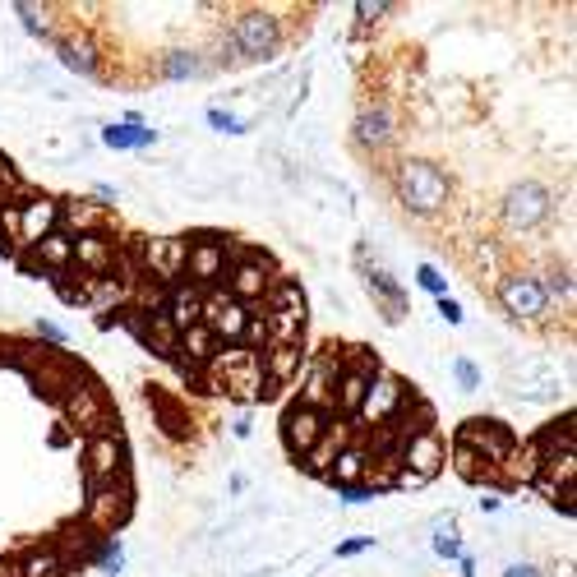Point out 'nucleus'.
<instances>
[{
	"mask_svg": "<svg viewBox=\"0 0 577 577\" xmlns=\"http://www.w3.org/2000/svg\"><path fill=\"white\" fill-rule=\"evenodd\" d=\"M393 190L397 199L411 208V213H439V208H448V194H453V185H448V176L434 162H421V157H407V162H397L393 171Z\"/></svg>",
	"mask_w": 577,
	"mask_h": 577,
	"instance_id": "f257e3e1",
	"label": "nucleus"
},
{
	"mask_svg": "<svg viewBox=\"0 0 577 577\" xmlns=\"http://www.w3.org/2000/svg\"><path fill=\"white\" fill-rule=\"evenodd\" d=\"M504 393L517 402H536V407H550L564 397V379L545 356H522V361H508L504 374Z\"/></svg>",
	"mask_w": 577,
	"mask_h": 577,
	"instance_id": "f03ea898",
	"label": "nucleus"
},
{
	"mask_svg": "<svg viewBox=\"0 0 577 577\" xmlns=\"http://www.w3.org/2000/svg\"><path fill=\"white\" fill-rule=\"evenodd\" d=\"M227 42H231V51H236V61H250V65H259V61H273L277 51H282V28H277V19L273 14H264V10H245L236 24L227 28Z\"/></svg>",
	"mask_w": 577,
	"mask_h": 577,
	"instance_id": "7ed1b4c3",
	"label": "nucleus"
},
{
	"mask_svg": "<svg viewBox=\"0 0 577 577\" xmlns=\"http://www.w3.org/2000/svg\"><path fill=\"white\" fill-rule=\"evenodd\" d=\"M494 301L504 305L508 319H517V324H536V319H545L550 314V301H545L541 291V277L536 273H504L499 282H494Z\"/></svg>",
	"mask_w": 577,
	"mask_h": 577,
	"instance_id": "20e7f679",
	"label": "nucleus"
},
{
	"mask_svg": "<svg viewBox=\"0 0 577 577\" xmlns=\"http://www.w3.org/2000/svg\"><path fill=\"white\" fill-rule=\"evenodd\" d=\"M130 508H134V490H130V471H125V476H116V481L93 485V490H88L84 527H93V531H116L125 517H130Z\"/></svg>",
	"mask_w": 577,
	"mask_h": 577,
	"instance_id": "39448f33",
	"label": "nucleus"
},
{
	"mask_svg": "<svg viewBox=\"0 0 577 577\" xmlns=\"http://www.w3.org/2000/svg\"><path fill=\"white\" fill-rule=\"evenodd\" d=\"M199 324L222 342V347H241V333L250 324V305H241L236 296H227V287H208L204 291V310H199Z\"/></svg>",
	"mask_w": 577,
	"mask_h": 577,
	"instance_id": "423d86ee",
	"label": "nucleus"
},
{
	"mask_svg": "<svg viewBox=\"0 0 577 577\" xmlns=\"http://www.w3.org/2000/svg\"><path fill=\"white\" fill-rule=\"evenodd\" d=\"M356 268H361L374 305L384 310V324H402L407 319V291H402V282H393V273L379 259H370V245H356Z\"/></svg>",
	"mask_w": 577,
	"mask_h": 577,
	"instance_id": "0eeeda50",
	"label": "nucleus"
},
{
	"mask_svg": "<svg viewBox=\"0 0 577 577\" xmlns=\"http://www.w3.org/2000/svg\"><path fill=\"white\" fill-rule=\"evenodd\" d=\"M65 416L74 421V430H88L93 439H97V434H121V430H116V411H111L107 388L93 384V379L65 397Z\"/></svg>",
	"mask_w": 577,
	"mask_h": 577,
	"instance_id": "6e6552de",
	"label": "nucleus"
},
{
	"mask_svg": "<svg viewBox=\"0 0 577 577\" xmlns=\"http://www.w3.org/2000/svg\"><path fill=\"white\" fill-rule=\"evenodd\" d=\"M550 190H545L541 181H517L513 190L504 194V204H499V213H504V222L513 231H531L541 227L545 217H550Z\"/></svg>",
	"mask_w": 577,
	"mask_h": 577,
	"instance_id": "1a4fd4ad",
	"label": "nucleus"
},
{
	"mask_svg": "<svg viewBox=\"0 0 577 577\" xmlns=\"http://www.w3.org/2000/svg\"><path fill=\"white\" fill-rule=\"evenodd\" d=\"M407 397H411V388L402 384L397 374L379 370V379L370 384V393H365V402L356 407V416H351V421H356V425H370V430H374V425H384L388 416H393V411L407 402Z\"/></svg>",
	"mask_w": 577,
	"mask_h": 577,
	"instance_id": "9d476101",
	"label": "nucleus"
},
{
	"mask_svg": "<svg viewBox=\"0 0 577 577\" xmlns=\"http://www.w3.org/2000/svg\"><path fill=\"white\" fill-rule=\"evenodd\" d=\"M116 476H125L121 434H97V439H88V444H84V481H88V490H93V485L116 481Z\"/></svg>",
	"mask_w": 577,
	"mask_h": 577,
	"instance_id": "9b49d317",
	"label": "nucleus"
},
{
	"mask_svg": "<svg viewBox=\"0 0 577 577\" xmlns=\"http://www.w3.org/2000/svg\"><path fill=\"white\" fill-rule=\"evenodd\" d=\"M328 421H333V416H324V411L301 407V402H296V407H287V416H282V439H287V448L296 457H310L314 444L324 439Z\"/></svg>",
	"mask_w": 577,
	"mask_h": 577,
	"instance_id": "f8f14e48",
	"label": "nucleus"
},
{
	"mask_svg": "<svg viewBox=\"0 0 577 577\" xmlns=\"http://www.w3.org/2000/svg\"><path fill=\"white\" fill-rule=\"evenodd\" d=\"M444 462H448V453H444V434H439V425H434V430H425V434H416V439L402 448V471H411L421 485L434 481Z\"/></svg>",
	"mask_w": 577,
	"mask_h": 577,
	"instance_id": "ddd939ff",
	"label": "nucleus"
},
{
	"mask_svg": "<svg viewBox=\"0 0 577 577\" xmlns=\"http://www.w3.org/2000/svg\"><path fill=\"white\" fill-rule=\"evenodd\" d=\"M356 144L370 148V153H384L393 144V107L388 102H370V107L356 116Z\"/></svg>",
	"mask_w": 577,
	"mask_h": 577,
	"instance_id": "4468645a",
	"label": "nucleus"
},
{
	"mask_svg": "<svg viewBox=\"0 0 577 577\" xmlns=\"http://www.w3.org/2000/svg\"><path fill=\"white\" fill-rule=\"evenodd\" d=\"M65 573H70V564L51 545H37V550H28L19 559V577H65Z\"/></svg>",
	"mask_w": 577,
	"mask_h": 577,
	"instance_id": "2eb2a0df",
	"label": "nucleus"
},
{
	"mask_svg": "<svg viewBox=\"0 0 577 577\" xmlns=\"http://www.w3.org/2000/svg\"><path fill=\"white\" fill-rule=\"evenodd\" d=\"M51 47H56V56H61L65 70L84 74V79H97V51L88 47V42H65V37H56Z\"/></svg>",
	"mask_w": 577,
	"mask_h": 577,
	"instance_id": "dca6fc26",
	"label": "nucleus"
},
{
	"mask_svg": "<svg viewBox=\"0 0 577 577\" xmlns=\"http://www.w3.org/2000/svg\"><path fill=\"white\" fill-rule=\"evenodd\" d=\"M208 70H213V61L194 56V51H171V56H162V65H157L162 79H199V74H208Z\"/></svg>",
	"mask_w": 577,
	"mask_h": 577,
	"instance_id": "f3484780",
	"label": "nucleus"
},
{
	"mask_svg": "<svg viewBox=\"0 0 577 577\" xmlns=\"http://www.w3.org/2000/svg\"><path fill=\"white\" fill-rule=\"evenodd\" d=\"M157 139V130H144V125H107L102 130V144L107 148H148Z\"/></svg>",
	"mask_w": 577,
	"mask_h": 577,
	"instance_id": "a211bd4d",
	"label": "nucleus"
},
{
	"mask_svg": "<svg viewBox=\"0 0 577 577\" xmlns=\"http://www.w3.org/2000/svg\"><path fill=\"white\" fill-rule=\"evenodd\" d=\"M434 554H439V559H457V554H462V536H457L453 513L434 517Z\"/></svg>",
	"mask_w": 577,
	"mask_h": 577,
	"instance_id": "6ab92c4d",
	"label": "nucleus"
},
{
	"mask_svg": "<svg viewBox=\"0 0 577 577\" xmlns=\"http://www.w3.org/2000/svg\"><path fill=\"white\" fill-rule=\"evenodd\" d=\"M93 564L102 568V573H107V577H116V573H121V564H125V550H121V541H111V536H107V541L97 545Z\"/></svg>",
	"mask_w": 577,
	"mask_h": 577,
	"instance_id": "aec40b11",
	"label": "nucleus"
},
{
	"mask_svg": "<svg viewBox=\"0 0 577 577\" xmlns=\"http://www.w3.org/2000/svg\"><path fill=\"white\" fill-rule=\"evenodd\" d=\"M453 374H457V384H462V393H476V388H481V370H476L467 356H457L453 361Z\"/></svg>",
	"mask_w": 577,
	"mask_h": 577,
	"instance_id": "412c9836",
	"label": "nucleus"
},
{
	"mask_svg": "<svg viewBox=\"0 0 577 577\" xmlns=\"http://www.w3.org/2000/svg\"><path fill=\"white\" fill-rule=\"evenodd\" d=\"M337 494H342V499H347V504H365V499H374V494H379V490H374V485H337Z\"/></svg>",
	"mask_w": 577,
	"mask_h": 577,
	"instance_id": "4be33fe9",
	"label": "nucleus"
},
{
	"mask_svg": "<svg viewBox=\"0 0 577 577\" xmlns=\"http://www.w3.org/2000/svg\"><path fill=\"white\" fill-rule=\"evenodd\" d=\"M421 287L434 291V296H448V282L439 277V268H430V264H421Z\"/></svg>",
	"mask_w": 577,
	"mask_h": 577,
	"instance_id": "5701e85b",
	"label": "nucleus"
},
{
	"mask_svg": "<svg viewBox=\"0 0 577 577\" xmlns=\"http://www.w3.org/2000/svg\"><path fill=\"white\" fill-rule=\"evenodd\" d=\"M361 550H374V536H356V541H342V545H337V559H351V554H361Z\"/></svg>",
	"mask_w": 577,
	"mask_h": 577,
	"instance_id": "b1692460",
	"label": "nucleus"
},
{
	"mask_svg": "<svg viewBox=\"0 0 577 577\" xmlns=\"http://www.w3.org/2000/svg\"><path fill=\"white\" fill-rule=\"evenodd\" d=\"M439 314H444L448 324H462V319H467V314H462V305L448 301V296H439Z\"/></svg>",
	"mask_w": 577,
	"mask_h": 577,
	"instance_id": "393cba45",
	"label": "nucleus"
},
{
	"mask_svg": "<svg viewBox=\"0 0 577 577\" xmlns=\"http://www.w3.org/2000/svg\"><path fill=\"white\" fill-rule=\"evenodd\" d=\"M504 577H541V568H536V564H508Z\"/></svg>",
	"mask_w": 577,
	"mask_h": 577,
	"instance_id": "a878e982",
	"label": "nucleus"
},
{
	"mask_svg": "<svg viewBox=\"0 0 577 577\" xmlns=\"http://www.w3.org/2000/svg\"><path fill=\"white\" fill-rule=\"evenodd\" d=\"M37 337H51V342H61V328H56V324H51V319H37Z\"/></svg>",
	"mask_w": 577,
	"mask_h": 577,
	"instance_id": "bb28decb",
	"label": "nucleus"
},
{
	"mask_svg": "<svg viewBox=\"0 0 577 577\" xmlns=\"http://www.w3.org/2000/svg\"><path fill=\"white\" fill-rule=\"evenodd\" d=\"M231 434H236V439H245V434H250V411H241V416L231 421Z\"/></svg>",
	"mask_w": 577,
	"mask_h": 577,
	"instance_id": "cd10ccee",
	"label": "nucleus"
}]
</instances>
